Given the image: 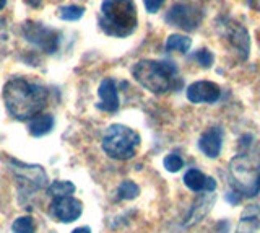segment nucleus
Returning a JSON list of instances; mask_svg holds the SVG:
<instances>
[{
	"mask_svg": "<svg viewBox=\"0 0 260 233\" xmlns=\"http://www.w3.org/2000/svg\"><path fill=\"white\" fill-rule=\"evenodd\" d=\"M47 88L24 77H13L4 86V103L12 118L18 121L36 118L46 108Z\"/></svg>",
	"mask_w": 260,
	"mask_h": 233,
	"instance_id": "obj_1",
	"label": "nucleus"
},
{
	"mask_svg": "<svg viewBox=\"0 0 260 233\" xmlns=\"http://www.w3.org/2000/svg\"><path fill=\"white\" fill-rule=\"evenodd\" d=\"M101 30L114 38H125L137 28V7L134 0H103Z\"/></svg>",
	"mask_w": 260,
	"mask_h": 233,
	"instance_id": "obj_2",
	"label": "nucleus"
},
{
	"mask_svg": "<svg viewBox=\"0 0 260 233\" xmlns=\"http://www.w3.org/2000/svg\"><path fill=\"white\" fill-rule=\"evenodd\" d=\"M132 75L148 92L154 95H165L174 88L177 69L174 64L166 61L145 59L132 67Z\"/></svg>",
	"mask_w": 260,
	"mask_h": 233,
	"instance_id": "obj_3",
	"label": "nucleus"
},
{
	"mask_svg": "<svg viewBox=\"0 0 260 233\" xmlns=\"http://www.w3.org/2000/svg\"><path fill=\"white\" fill-rule=\"evenodd\" d=\"M101 145L108 157L125 162L135 157L140 147V135L124 124H112L106 129Z\"/></svg>",
	"mask_w": 260,
	"mask_h": 233,
	"instance_id": "obj_4",
	"label": "nucleus"
},
{
	"mask_svg": "<svg viewBox=\"0 0 260 233\" xmlns=\"http://www.w3.org/2000/svg\"><path fill=\"white\" fill-rule=\"evenodd\" d=\"M230 176L242 196L254 197L260 191V166L252 165L249 157L236 155L230 162Z\"/></svg>",
	"mask_w": 260,
	"mask_h": 233,
	"instance_id": "obj_5",
	"label": "nucleus"
},
{
	"mask_svg": "<svg viewBox=\"0 0 260 233\" xmlns=\"http://www.w3.org/2000/svg\"><path fill=\"white\" fill-rule=\"evenodd\" d=\"M21 33L26 41L46 52H55L57 47H59V33L44 26L43 23L24 21L21 26Z\"/></svg>",
	"mask_w": 260,
	"mask_h": 233,
	"instance_id": "obj_6",
	"label": "nucleus"
},
{
	"mask_svg": "<svg viewBox=\"0 0 260 233\" xmlns=\"http://www.w3.org/2000/svg\"><path fill=\"white\" fill-rule=\"evenodd\" d=\"M166 21L171 26H177L184 31H193L202 23V12L192 4H176L166 13Z\"/></svg>",
	"mask_w": 260,
	"mask_h": 233,
	"instance_id": "obj_7",
	"label": "nucleus"
},
{
	"mask_svg": "<svg viewBox=\"0 0 260 233\" xmlns=\"http://www.w3.org/2000/svg\"><path fill=\"white\" fill-rule=\"evenodd\" d=\"M13 173L20 186H26V191H38L47 186V174L39 165H24L13 162Z\"/></svg>",
	"mask_w": 260,
	"mask_h": 233,
	"instance_id": "obj_8",
	"label": "nucleus"
},
{
	"mask_svg": "<svg viewBox=\"0 0 260 233\" xmlns=\"http://www.w3.org/2000/svg\"><path fill=\"white\" fill-rule=\"evenodd\" d=\"M81 212H83V204H81V200L72 197V196L52 199L51 209H49V214H51L55 220H59L62 223H72V222L78 220Z\"/></svg>",
	"mask_w": 260,
	"mask_h": 233,
	"instance_id": "obj_9",
	"label": "nucleus"
},
{
	"mask_svg": "<svg viewBox=\"0 0 260 233\" xmlns=\"http://www.w3.org/2000/svg\"><path fill=\"white\" fill-rule=\"evenodd\" d=\"M187 100L193 104H202V103H215L221 96V88L215 82L210 80H199L187 86Z\"/></svg>",
	"mask_w": 260,
	"mask_h": 233,
	"instance_id": "obj_10",
	"label": "nucleus"
},
{
	"mask_svg": "<svg viewBox=\"0 0 260 233\" xmlns=\"http://www.w3.org/2000/svg\"><path fill=\"white\" fill-rule=\"evenodd\" d=\"M224 36L236 49V52L239 54V57L242 61H246L250 51V38H249L247 30L242 25H239V23H231V25H226Z\"/></svg>",
	"mask_w": 260,
	"mask_h": 233,
	"instance_id": "obj_11",
	"label": "nucleus"
},
{
	"mask_svg": "<svg viewBox=\"0 0 260 233\" xmlns=\"http://www.w3.org/2000/svg\"><path fill=\"white\" fill-rule=\"evenodd\" d=\"M199 149L208 158H218L223 149V131L219 127H210L200 135Z\"/></svg>",
	"mask_w": 260,
	"mask_h": 233,
	"instance_id": "obj_12",
	"label": "nucleus"
},
{
	"mask_svg": "<svg viewBox=\"0 0 260 233\" xmlns=\"http://www.w3.org/2000/svg\"><path fill=\"white\" fill-rule=\"evenodd\" d=\"M98 95H100L101 103L98 108L106 112H116L119 109V93L116 82L112 78H104L100 88H98Z\"/></svg>",
	"mask_w": 260,
	"mask_h": 233,
	"instance_id": "obj_13",
	"label": "nucleus"
},
{
	"mask_svg": "<svg viewBox=\"0 0 260 233\" xmlns=\"http://www.w3.org/2000/svg\"><path fill=\"white\" fill-rule=\"evenodd\" d=\"M184 184L193 192H213L216 189L215 178L203 174L197 168H190V170L185 171Z\"/></svg>",
	"mask_w": 260,
	"mask_h": 233,
	"instance_id": "obj_14",
	"label": "nucleus"
},
{
	"mask_svg": "<svg viewBox=\"0 0 260 233\" xmlns=\"http://www.w3.org/2000/svg\"><path fill=\"white\" fill-rule=\"evenodd\" d=\"M236 233H260V206L249 204L244 207Z\"/></svg>",
	"mask_w": 260,
	"mask_h": 233,
	"instance_id": "obj_15",
	"label": "nucleus"
},
{
	"mask_svg": "<svg viewBox=\"0 0 260 233\" xmlns=\"http://www.w3.org/2000/svg\"><path fill=\"white\" fill-rule=\"evenodd\" d=\"M211 202H213V196H211V192H205V194H203L197 202L192 206L189 215H187L185 225H193V223L200 222L203 217L207 215L208 209L211 207Z\"/></svg>",
	"mask_w": 260,
	"mask_h": 233,
	"instance_id": "obj_16",
	"label": "nucleus"
},
{
	"mask_svg": "<svg viewBox=\"0 0 260 233\" xmlns=\"http://www.w3.org/2000/svg\"><path fill=\"white\" fill-rule=\"evenodd\" d=\"M54 127V118L51 114H38L36 118L29 119L28 131L32 137H43L49 134Z\"/></svg>",
	"mask_w": 260,
	"mask_h": 233,
	"instance_id": "obj_17",
	"label": "nucleus"
},
{
	"mask_svg": "<svg viewBox=\"0 0 260 233\" xmlns=\"http://www.w3.org/2000/svg\"><path fill=\"white\" fill-rule=\"evenodd\" d=\"M75 189H77L75 184L70 181H52L51 186H47V194L52 199L65 197V196H72Z\"/></svg>",
	"mask_w": 260,
	"mask_h": 233,
	"instance_id": "obj_18",
	"label": "nucleus"
},
{
	"mask_svg": "<svg viewBox=\"0 0 260 233\" xmlns=\"http://www.w3.org/2000/svg\"><path fill=\"white\" fill-rule=\"evenodd\" d=\"M190 46H192V39L182 35H171L166 39V51L189 52Z\"/></svg>",
	"mask_w": 260,
	"mask_h": 233,
	"instance_id": "obj_19",
	"label": "nucleus"
},
{
	"mask_svg": "<svg viewBox=\"0 0 260 233\" xmlns=\"http://www.w3.org/2000/svg\"><path fill=\"white\" fill-rule=\"evenodd\" d=\"M138 194H140V188H138L137 183L130 181V180L122 181L117 188V199H120V200H132Z\"/></svg>",
	"mask_w": 260,
	"mask_h": 233,
	"instance_id": "obj_20",
	"label": "nucleus"
},
{
	"mask_svg": "<svg viewBox=\"0 0 260 233\" xmlns=\"http://www.w3.org/2000/svg\"><path fill=\"white\" fill-rule=\"evenodd\" d=\"M85 9L78 5H65L59 9V17L65 21H77L83 17Z\"/></svg>",
	"mask_w": 260,
	"mask_h": 233,
	"instance_id": "obj_21",
	"label": "nucleus"
},
{
	"mask_svg": "<svg viewBox=\"0 0 260 233\" xmlns=\"http://www.w3.org/2000/svg\"><path fill=\"white\" fill-rule=\"evenodd\" d=\"M13 233H35V220L29 215L18 217L12 225Z\"/></svg>",
	"mask_w": 260,
	"mask_h": 233,
	"instance_id": "obj_22",
	"label": "nucleus"
},
{
	"mask_svg": "<svg viewBox=\"0 0 260 233\" xmlns=\"http://www.w3.org/2000/svg\"><path fill=\"white\" fill-rule=\"evenodd\" d=\"M162 165H165V168L169 173H177L184 168V160L177 154H169L165 157V160H162Z\"/></svg>",
	"mask_w": 260,
	"mask_h": 233,
	"instance_id": "obj_23",
	"label": "nucleus"
},
{
	"mask_svg": "<svg viewBox=\"0 0 260 233\" xmlns=\"http://www.w3.org/2000/svg\"><path fill=\"white\" fill-rule=\"evenodd\" d=\"M193 59L197 61V64L200 67H203V69H208V67H211V64H213V54H211L208 49H199L197 52H195V55H193Z\"/></svg>",
	"mask_w": 260,
	"mask_h": 233,
	"instance_id": "obj_24",
	"label": "nucleus"
},
{
	"mask_svg": "<svg viewBox=\"0 0 260 233\" xmlns=\"http://www.w3.org/2000/svg\"><path fill=\"white\" fill-rule=\"evenodd\" d=\"M165 2H166V0H143L145 9L148 13H156Z\"/></svg>",
	"mask_w": 260,
	"mask_h": 233,
	"instance_id": "obj_25",
	"label": "nucleus"
},
{
	"mask_svg": "<svg viewBox=\"0 0 260 233\" xmlns=\"http://www.w3.org/2000/svg\"><path fill=\"white\" fill-rule=\"evenodd\" d=\"M241 196H242V194H241V192H239L238 189H233V191H230V192L226 194V199L230 200L231 204H238L239 200H241Z\"/></svg>",
	"mask_w": 260,
	"mask_h": 233,
	"instance_id": "obj_26",
	"label": "nucleus"
},
{
	"mask_svg": "<svg viewBox=\"0 0 260 233\" xmlns=\"http://www.w3.org/2000/svg\"><path fill=\"white\" fill-rule=\"evenodd\" d=\"M72 233H91V228L89 227H78V228H75Z\"/></svg>",
	"mask_w": 260,
	"mask_h": 233,
	"instance_id": "obj_27",
	"label": "nucleus"
},
{
	"mask_svg": "<svg viewBox=\"0 0 260 233\" xmlns=\"http://www.w3.org/2000/svg\"><path fill=\"white\" fill-rule=\"evenodd\" d=\"M5 5H7V0H0V10H2Z\"/></svg>",
	"mask_w": 260,
	"mask_h": 233,
	"instance_id": "obj_28",
	"label": "nucleus"
}]
</instances>
